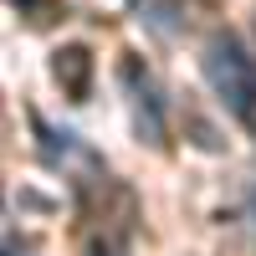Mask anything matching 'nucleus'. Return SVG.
<instances>
[{
    "label": "nucleus",
    "instance_id": "f257e3e1",
    "mask_svg": "<svg viewBox=\"0 0 256 256\" xmlns=\"http://www.w3.org/2000/svg\"><path fill=\"white\" fill-rule=\"evenodd\" d=\"M205 82L216 88V98L226 102L236 118H256V56L241 46L236 36H210L205 41Z\"/></svg>",
    "mask_w": 256,
    "mask_h": 256
},
{
    "label": "nucleus",
    "instance_id": "f03ea898",
    "mask_svg": "<svg viewBox=\"0 0 256 256\" xmlns=\"http://www.w3.org/2000/svg\"><path fill=\"white\" fill-rule=\"evenodd\" d=\"M128 82H134V118H138V134H144L148 144H164V118H159V102H154L148 77H144V88H138V72L128 67Z\"/></svg>",
    "mask_w": 256,
    "mask_h": 256
},
{
    "label": "nucleus",
    "instance_id": "7ed1b4c3",
    "mask_svg": "<svg viewBox=\"0 0 256 256\" xmlns=\"http://www.w3.org/2000/svg\"><path fill=\"white\" fill-rule=\"evenodd\" d=\"M88 72H92V56L82 52V46H67V52H56V82L67 88L77 102L88 98Z\"/></svg>",
    "mask_w": 256,
    "mask_h": 256
},
{
    "label": "nucleus",
    "instance_id": "20e7f679",
    "mask_svg": "<svg viewBox=\"0 0 256 256\" xmlns=\"http://www.w3.org/2000/svg\"><path fill=\"white\" fill-rule=\"evenodd\" d=\"M246 216H251V230H256V195H251V210H246Z\"/></svg>",
    "mask_w": 256,
    "mask_h": 256
},
{
    "label": "nucleus",
    "instance_id": "39448f33",
    "mask_svg": "<svg viewBox=\"0 0 256 256\" xmlns=\"http://www.w3.org/2000/svg\"><path fill=\"white\" fill-rule=\"evenodd\" d=\"M92 256H113V251H108V246H98V251H92Z\"/></svg>",
    "mask_w": 256,
    "mask_h": 256
}]
</instances>
